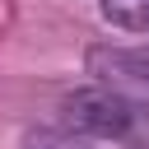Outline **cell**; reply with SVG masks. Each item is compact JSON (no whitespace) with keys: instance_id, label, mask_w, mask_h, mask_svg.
I'll return each mask as SVG.
<instances>
[{"instance_id":"obj_2","label":"cell","mask_w":149,"mask_h":149,"mask_svg":"<svg viewBox=\"0 0 149 149\" xmlns=\"http://www.w3.org/2000/svg\"><path fill=\"white\" fill-rule=\"evenodd\" d=\"M88 74H98L102 84H144L149 88V47H88L84 56Z\"/></svg>"},{"instance_id":"obj_3","label":"cell","mask_w":149,"mask_h":149,"mask_svg":"<svg viewBox=\"0 0 149 149\" xmlns=\"http://www.w3.org/2000/svg\"><path fill=\"white\" fill-rule=\"evenodd\" d=\"M102 19L121 33H149V0H102Z\"/></svg>"},{"instance_id":"obj_1","label":"cell","mask_w":149,"mask_h":149,"mask_svg":"<svg viewBox=\"0 0 149 149\" xmlns=\"http://www.w3.org/2000/svg\"><path fill=\"white\" fill-rule=\"evenodd\" d=\"M135 102L107 84H93V88H74L65 102H61V126L74 130V135H93V140H121L130 126H135Z\"/></svg>"}]
</instances>
